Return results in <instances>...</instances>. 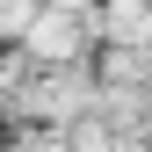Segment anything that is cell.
<instances>
[{
    "mask_svg": "<svg viewBox=\"0 0 152 152\" xmlns=\"http://www.w3.org/2000/svg\"><path fill=\"white\" fill-rule=\"evenodd\" d=\"M138 72H145V58L130 44H116V51H102V65H94V87H138Z\"/></svg>",
    "mask_w": 152,
    "mask_h": 152,
    "instance_id": "1",
    "label": "cell"
}]
</instances>
